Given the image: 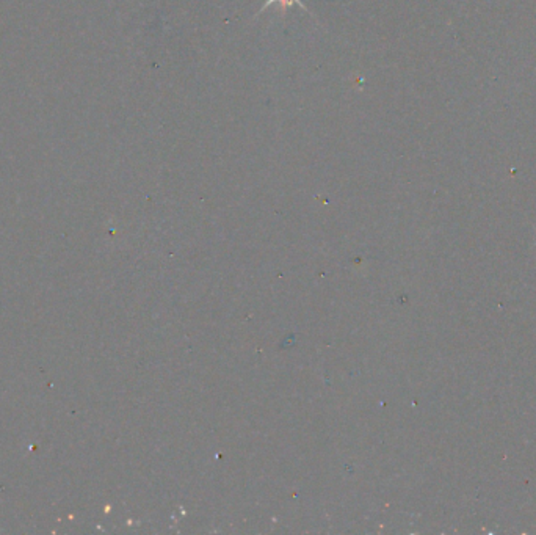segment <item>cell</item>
Here are the masks:
<instances>
[{"mask_svg": "<svg viewBox=\"0 0 536 535\" xmlns=\"http://www.w3.org/2000/svg\"><path fill=\"white\" fill-rule=\"evenodd\" d=\"M275 3L281 5V8H282V10H286L287 7H293V5H298V7H301L303 10L309 11L306 5H304V3L301 2V0H267V2L264 3V7L261 8V11H259V13H264L265 10H267L268 7H272V5H275Z\"/></svg>", "mask_w": 536, "mask_h": 535, "instance_id": "obj_1", "label": "cell"}]
</instances>
